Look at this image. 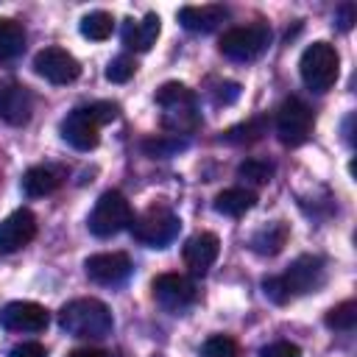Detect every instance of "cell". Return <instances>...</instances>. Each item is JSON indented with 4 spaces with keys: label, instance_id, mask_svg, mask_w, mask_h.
Masks as SVG:
<instances>
[{
    "label": "cell",
    "instance_id": "1",
    "mask_svg": "<svg viewBox=\"0 0 357 357\" xmlns=\"http://www.w3.org/2000/svg\"><path fill=\"white\" fill-rule=\"evenodd\" d=\"M326 279V268H324V259L315 257V254H301L290 262V268L282 273V276H271L262 282L265 287V296L276 304H287L290 298L296 296H304V293H312L324 284Z\"/></svg>",
    "mask_w": 357,
    "mask_h": 357
},
{
    "label": "cell",
    "instance_id": "2",
    "mask_svg": "<svg viewBox=\"0 0 357 357\" xmlns=\"http://www.w3.org/2000/svg\"><path fill=\"white\" fill-rule=\"evenodd\" d=\"M59 326L73 337H106L114 318L100 298H73L59 310Z\"/></svg>",
    "mask_w": 357,
    "mask_h": 357
},
{
    "label": "cell",
    "instance_id": "3",
    "mask_svg": "<svg viewBox=\"0 0 357 357\" xmlns=\"http://www.w3.org/2000/svg\"><path fill=\"white\" fill-rule=\"evenodd\" d=\"M156 103L162 109V126L170 134H190L198 128L201 114H198V100L195 92L178 81H167L156 92Z\"/></svg>",
    "mask_w": 357,
    "mask_h": 357
},
{
    "label": "cell",
    "instance_id": "4",
    "mask_svg": "<svg viewBox=\"0 0 357 357\" xmlns=\"http://www.w3.org/2000/svg\"><path fill=\"white\" fill-rule=\"evenodd\" d=\"M298 73H301V81L307 89L329 92L337 81V73H340V56H337L335 45H329V42L307 45L301 59H298Z\"/></svg>",
    "mask_w": 357,
    "mask_h": 357
},
{
    "label": "cell",
    "instance_id": "5",
    "mask_svg": "<svg viewBox=\"0 0 357 357\" xmlns=\"http://www.w3.org/2000/svg\"><path fill=\"white\" fill-rule=\"evenodd\" d=\"M178 226H181V220L167 204H151L148 209L134 215L128 229H131L137 243H142L148 248H165L176 240Z\"/></svg>",
    "mask_w": 357,
    "mask_h": 357
},
{
    "label": "cell",
    "instance_id": "6",
    "mask_svg": "<svg viewBox=\"0 0 357 357\" xmlns=\"http://www.w3.org/2000/svg\"><path fill=\"white\" fill-rule=\"evenodd\" d=\"M131 220H134V212H131L128 198L123 192H117V190H106L95 201L89 218H86V226H89V231L95 237H112V234L128 229Z\"/></svg>",
    "mask_w": 357,
    "mask_h": 357
},
{
    "label": "cell",
    "instance_id": "7",
    "mask_svg": "<svg viewBox=\"0 0 357 357\" xmlns=\"http://www.w3.org/2000/svg\"><path fill=\"white\" fill-rule=\"evenodd\" d=\"M268 45H271V31L268 25L257 22L226 31L218 42V50L231 61H254L268 50Z\"/></svg>",
    "mask_w": 357,
    "mask_h": 357
},
{
    "label": "cell",
    "instance_id": "8",
    "mask_svg": "<svg viewBox=\"0 0 357 357\" xmlns=\"http://www.w3.org/2000/svg\"><path fill=\"white\" fill-rule=\"evenodd\" d=\"M312 126H315V117L304 100H298V98L282 100V106L276 112V134H279L282 145L293 148V145L307 142V137L312 134Z\"/></svg>",
    "mask_w": 357,
    "mask_h": 357
},
{
    "label": "cell",
    "instance_id": "9",
    "mask_svg": "<svg viewBox=\"0 0 357 357\" xmlns=\"http://www.w3.org/2000/svg\"><path fill=\"white\" fill-rule=\"evenodd\" d=\"M33 70L50 84H73L81 75V64L64 47H42L33 56Z\"/></svg>",
    "mask_w": 357,
    "mask_h": 357
},
{
    "label": "cell",
    "instance_id": "10",
    "mask_svg": "<svg viewBox=\"0 0 357 357\" xmlns=\"http://www.w3.org/2000/svg\"><path fill=\"white\" fill-rule=\"evenodd\" d=\"M61 137L75 151H92L100 139V120L95 117L92 106H78L61 120Z\"/></svg>",
    "mask_w": 357,
    "mask_h": 357
},
{
    "label": "cell",
    "instance_id": "11",
    "mask_svg": "<svg viewBox=\"0 0 357 357\" xmlns=\"http://www.w3.org/2000/svg\"><path fill=\"white\" fill-rule=\"evenodd\" d=\"M153 298L167 310V312H181L187 310L195 298H198V290H195V282L181 276V273H162L153 279Z\"/></svg>",
    "mask_w": 357,
    "mask_h": 357
},
{
    "label": "cell",
    "instance_id": "12",
    "mask_svg": "<svg viewBox=\"0 0 357 357\" xmlns=\"http://www.w3.org/2000/svg\"><path fill=\"white\" fill-rule=\"evenodd\" d=\"M86 276L95 284H120L123 279H128L131 273V257L126 251H103V254H92L84 262Z\"/></svg>",
    "mask_w": 357,
    "mask_h": 357
},
{
    "label": "cell",
    "instance_id": "13",
    "mask_svg": "<svg viewBox=\"0 0 357 357\" xmlns=\"http://www.w3.org/2000/svg\"><path fill=\"white\" fill-rule=\"evenodd\" d=\"M50 324V315L36 301H11L0 310V326L8 332H42Z\"/></svg>",
    "mask_w": 357,
    "mask_h": 357
},
{
    "label": "cell",
    "instance_id": "14",
    "mask_svg": "<svg viewBox=\"0 0 357 357\" xmlns=\"http://www.w3.org/2000/svg\"><path fill=\"white\" fill-rule=\"evenodd\" d=\"M36 237V215L31 209H14L0 220V254H14Z\"/></svg>",
    "mask_w": 357,
    "mask_h": 357
},
{
    "label": "cell",
    "instance_id": "15",
    "mask_svg": "<svg viewBox=\"0 0 357 357\" xmlns=\"http://www.w3.org/2000/svg\"><path fill=\"white\" fill-rule=\"evenodd\" d=\"M33 112V98L28 86L17 81H0V120L8 126H25Z\"/></svg>",
    "mask_w": 357,
    "mask_h": 357
},
{
    "label": "cell",
    "instance_id": "16",
    "mask_svg": "<svg viewBox=\"0 0 357 357\" xmlns=\"http://www.w3.org/2000/svg\"><path fill=\"white\" fill-rule=\"evenodd\" d=\"M218 254H220V240H218V234H212V231H198V234H192V237L184 243V248H181V259H184V265L190 268V273H195V276H204V273L215 265Z\"/></svg>",
    "mask_w": 357,
    "mask_h": 357
},
{
    "label": "cell",
    "instance_id": "17",
    "mask_svg": "<svg viewBox=\"0 0 357 357\" xmlns=\"http://www.w3.org/2000/svg\"><path fill=\"white\" fill-rule=\"evenodd\" d=\"M159 31H162V20L153 11H148L142 20H126V25H123V45L128 50L145 53V50H151L156 45Z\"/></svg>",
    "mask_w": 357,
    "mask_h": 357
},
{
    "label": "cell",
    "instance_id": "18",
    "mask_svg": "<svg viewBox=\"0 0 357 357\" xmlns=\"http://www.w3.org/2000/svg\"><path fill=\"white\" fill-rule=\"evenodd\" d=\"M226 17H229V11H226V6H220V3L184 6V8H178V22H181L187 31H195V33H209V31H215Z\"/></svg>",
    "mask_w": 357,
    "mask_h": 357
},
{
    "label": "cell",
    "instance_id": "19",
    "mask_svg": "<svg viewBox=\"0 0 357 357\" xmlns=\"http://www.w3.org/2000/svg\"><path fill=\"white\" fill-rule=\"evenodd\" d=\"M64 181V173L59 167L50 165H33L22 173V192L28 198H45L50 192H56Z\"/></svg>",
    "mask_w": 357,
    "mask_h": 357
},
{
    "label": "cell",
    "instance_id": "20",
    "mask_svg": "<svg viewBox=\"0 0 357 357\" xmlns=\"http://www.w3.org/2000/svg\"><path fill=\"white\" fill-rule=\"evenodd\" d=\"M287 237H290L287 223L273 220V223H268V226H262V229H257L251 234V251H257L262 257H273V254H279L284 248Z\"/></svg>",
    "mask_w": 357,
    "mask_h": 357
},
{
    "label": "cell",
    "instance_id": "21",
    "mask_svg": "<svg viewBox=\"0 0 357 357\" xmlns=\"http://www.w3.org/2000/svg\"><path fill=\"white\" fill-rule=\"evenodd\" d=\"M254 204H257V192L245 190V187H229V190H220L215 195V209L220 215H229V218L245 215L248 209H254Z\"/></svg>",
    "mask_w": 357,
    "mask_h": 357
},
{
    "label": "cell",
    "instance_id": "22",
    "mask_svg": "<svg viewBox=\"0 0 357 357\" xmlns=\"http://www.w3.org/2000/svg\"><path fill=\"white\" fill-rule=\"evenodd\" d=\"M25 50V28L11 17H0V61H11Z\"/></svg>",
    "mask_w": 357,
    "mask_h": 357
},
{
    "label": "cell",
    "instance_id": "23",
    "mask_svg": "<svg viewBox=\"0 0 357 357\" xmlns=\"http://www.w3.org/2000/svg\"><path fill=\"white\" fill-rule=\"evenodd\" d=\"M114 31V17L109 11H89L81 17V33L92 42H103L109 39Z\"/></svg>",
    "mask_w": 357,
    "mask_h": 357
},
{
    "label": "cell",
    "instance_id": "24",
    "mask_svg": "<svg viewBox=\"0 0 357 357\" xmlns=\"http://www.w3.org/2000/svg\"><path fill=\"white\" fill-rule=\"evenodd\" d=\"M326 326L329 329H337V332H351L354 324H357V301L349 298V301H340L335 304L329 312H326Z\"/></svg>",
    "mask_w": 357,
    "mask_h": 357
},
{
    "label": "cell",
    "instance_id": "25",
    "mask_svg": "<svg viewBox=\"0 0 357 357\" xmlns=\"http://www.w3.org/2000/svg\"><path fill=\"white\" fill-rule=\"evenodd\" d=\"M265 126H268V120H265V117H254V120H248V123H240V126H234V128L223 131V137H220V139H226V142H231V145L254 142V139H259V137L265 134Z\"/></svg>",
    "mask_w": 357,
    "mask_h": 357
},
{
    "label": "cell",
    "instance_id": "26",
    "mask_svg": "<svg viewBox=\"0 0 357 357\" xmlns=\"http://www.w3.org/2000/svg\"><path fill=\"white\" fill-rule=\"evenodd\" d=\"M237 176L240 178H248L254 184H268L271 176H273V165L268 159H245L240 167H237Z\"/></svg>",
    "mask_w": 357,
    "mask_h": 357
},
{
    "label": "cell",
    "instance_id": "27",
    "mask_svg": "<svg viewBox=\"0 0 357 357\" xmlns=\"http://www.w3.org/2000/svg\"><path fill=\"white\" fill-rule=\"evenodd\" d=\"M142 148H145L151 156H156V159H167V156H173V153H178V151H184L187 142L178 139V137H170V139H167V137H156V139H145Z\"/></svg>",
    "mask_w": 357,
    "mask_h": 357
},
{
    "label": "cell",
    "instance_id": "28",
    "mask_svg": "<svg viewBox=\"0 0 357 357\" xmlns=\"http://www.w3.org/2000/svg\"><path fill=\"white\" fill-rule=\"evenodd\" d=\"M134 73H137V61H134L131 56H117V59H112L109 67H106V78H109L112 84H126Z\"/></svg>",
    "mask_w": 357,
    "mask_h": 357
},
{
    "label": "cell",
    "instance_id": "29",
    "mask_svg": "<svg viewBox=\"0 0 357 357\" xmlns=\"http://www.w3.org/2000/svg\"><path fill=\"white\" fill-rule=\"evenodd\" d=\"M201 357H237V343L226 335H212L204 349H201Z\"/></svg>",
    "mask_w": 357,
    "mask_h": 357
},
{
    "label": "cell",
    "instance_id": "30",
    "mask_svg": "<svg viewBox=\"0 0 357 357\" xmlns=\"http://www.w3.org/2000/svg\"><path fill=\"white\" fill-rule=\"evenodd\" d=\"M259 357H301V349L290 340H276L259 351Z\"/></svg>",
    "mask_w": 357,
    "mask_h": 357
},
{
    "label": "cell",
    "instance_id": "31",
    "mask_svg": "<svg viewBox=\"0 0 357 357\" xmlns=\"http://www.w3.org/2000/svg\"><path fill=\"white\" fill-rule=\"evenodd\" d=\"M8 357H45V346L36 340H25L8 351Z\"/></svg>",
    "mask_w": 357,
    "mask_h": 357
},
{
    "label": "cell",
    "instance_id": "32",
    "mask_svg": "<svg viewBox=\"0 0 357 357\" xmlns=\"http://www.w3.org/2000/svg\"><path fill=\"white\" fill-rule=\"evenodd\" d=\"M351 22H354V6L351 3H343L337 8V25H340V31H349Z\"/></svg>",
    "mask_w": 357,
    "mask_h": 357
},
{
    "label": "cell",
    "instance_id": "33",
    "mask_svg": "<svg viewBox=\"0 0 357 357\" xmlns=\"http://www.w3.org/2000/svg\"><path fill=\"white\" fill-rule=\"evenodd\" d=\"M67 357H112V354L103 349H73Z\"/></svg>",
    "mask_w": 357,
    "mask_h": 357
}]
</instances>
